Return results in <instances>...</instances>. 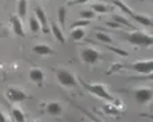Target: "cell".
<instances>
[{
  "instance_id": "obj_16",
  "label": "cell",
  "mask_w": 153,
  "mask_h": 122,
  "mask_svg": "<svg viewBox=\"0 0 153 122\" xmlns=\"http://www.w3.org/2000/svg\"><path fill=\"white\" fill-rule=\"evenodd\" d=\"M85 35H86V33H85V30H83V28H73V30H71V33H70L71 39H74V41L83 39V38H85Z\"/></svg>"
},
{
  "instance_id": "obj_27",
  "label": "cell",
  "mask_w": 153,
  "mask_h": 122,
  "mask_svg": "<svg viewBox=\"0 0 153 122\" xmlns=\"http://www.w3.org/2000/svg\"><path fill=\"white\" fill-rule=\"evenodd\" d=\"M142 117H146V118H149V119H153V114H143Z\"/></svg>"
},
{
  "instance_id": "obj_22",
  "label": "cell",
  "mask_w": 153,
  "mask_h": 122,
  "mask_svg": "<svg viewBox=\"0 0 153 122\" xmlns=\"http://www.w3.org/2000/svg\"><path fill=\"white\" fill-rule=\"evenodd\" d=\"M96 38L105 45H112V38L109 37V35L104 34V33H97V34H96Z\"/></svg>"
},
{
  "instance_id": "obj_26",
  "label": "cell",
  "mask_w": 153,
  "mask_h": 122,
  "mask_svg": "<svg viewBox=\"0 0 153 122\" xmlns=\"http://www.w3.org/2000/svg\"><path fill=\"white\" fill-rule=\"evenodd\" d=\"M0 122H6V117H4V114L0 111Z\"/></svg>"
},
{
  "instance_id": "obj_17",
  "label": "cell",
  "mask_w": 153,
  "mask_h": 122,
  "mask_svg": "<svg viewBox=\"0 0 153 122\" xmlns=\"http://www.w3.org/2000/svg\"><path fill=\"white\" fill-rule=\"evenodd\" d=\"M27 14V1L26 0H19L18 1V14L19 18H25Z\"/></svg>"
},
{
  "instance_id": "obj_13",
  "label": "cell",
  "mask_w": 153,
  "mask_h": 122,
  "mask_svg": "<svg viewBox=\"0 0 153 122\" xmlns=\"http://www.w3.org/2000/svg\"><path fill=\"white\" fill-rule=\"evenodd\" d=\"M33 52L38 56H52L53 54V50H52L51 46L48 45H44V44H38V45H34L33 46Z\"/></svg>"
},
{
  "instance_id": "obj_12",
  "label": "cell",
  "mask_w": 153,
  "mask_h": 122,
  "mask_svg": "<svg viewBox=\"0 0 153 122\" xmlns=\"http://www.w3.org/2000/svg\"><path fill=\"white\" fill-rule=\"evenodd\" d=\"M63 111V107L59 102H49L45 106V113H48L49 115H60Z\"/></svg>"
},
{
  "instance_id": "obj_18",
  "label": "cell",
  "mask_w": 153,
  "mask_h": 122,
  "mask_svg": "<svg viewBox=\"0 0 153 122\" xmlns=\"http://www.w3.org/2000/svg\"><path fill=\"white\" fill-rule=\"evenodd\" d=\"M11 115H13V118L15 119V122H26L25 114H23L22 110H19V109H13V110H11Z\"/></svg>"
},
{
  "instance_id": "obj_25",
  "label": "cell",
  "mask_w": 153,
  "mask_h": 122,
  "mask_svg": "<svg viewBox=\"0 0 153 122\" xmlns=\"http://www.w3.org/2000/svg\"><path fill=\"white\" fill-rule=\"evenodd\" d=\"M88 1H90V0H73V1H70V6H74V4H85L88 3Z\"/></svg>"
},
{
  "instance_id": "obj_5",
  "label": "cell",
  "mask_w": 153,
  "mask_h": 122,
  "mask_svg": "<svg viewBox=\"0 0 153 122\" xmlns=\"http://www.w3.org/2000/svg\"><path fill=\"white\" fill-rule=\"evenodd\" d=\"M134 99L140 104H146L153 100V90L148 87H140L134 90Z\"/></svg>"
},
{
  "instance_id": "obj_21",
  "label": "cell",
  "mask_w": 153,
  "mask_h": 122,
  "mask_svg": "<svg viewBox=\"0 0 153 122\" xmlns=\"http://www.w3.org/2000/svg\"><path fill=\"white\" fill-rule=\"evenodd\" d=\"M114 20L118 23L119 26H126V27H133L131 22L128 20L127 18H124V16H119V15H114ZM134 28V27H133Z\"/></svg>"
},
{
  "instance_id": "obj_1",
  "label": "cell",
  "mask_w": 153,
  "mask_h": 122,
  "mask_svg": "<svg viewBox=\"0 0 153 122\" xmlns=\"http://www.w3.org/2000/svg\"><path fill=\"white\" fill-rule=\"evenodd\" d=\"M127 41L131 45H135V46L149 47L153 45V35H149L142 31H134L127 34Z\"/></svg>"
},
{
  "instance_id": "obj_24",
  "label": "cell",
  "mask_w": 153,
  "mask_h": 122,
  "mask_svg": "<svg viewBox=\"0 0 153 122\" xmlns=\"http://www.w3.org/2000/svg\"><path fill=\"white\" fill-rule=\"evenodd\" d=\"M79 15H81L82 19H88V20H90V19H93L96 16V12L92 11V9H83V11H81Z\"/></svg>"
},
{
  "instance_id": "obj_10",
  "label": "cell",
  "mask_w": 153,
  "mask_h": 122,
  "mask_svg": "<svg viewBox=\"0 0 153 122\" xmlns=\"http://www.w3.org/2000/svg\"><path fill=\"white\" fill-rule=\"evenodd\" d=\"M34 16L37 18V20L40 22V25H41V31L44 33V34H48V33L51 31V30H49V26H48L47 14H45L44 9L40 8V7H37L36 11H34Z\"/></svg>"
},
{
  "instance_id": "obj_6",
  "label": "cell",
  "mask_w": 153,
  "mask_h": 122,
  "mask_svg": "<svg viewBox=\"0 0 153 122\" xmlns=\"http://www.w3.org/2000/svg\"><path fill=\"white\" fill-rule=\"evenodd\" d=\"M130 68L134 72L141 73V75H149L153 72V60H140L130 65Z\"/></svg>"
},
{
  "instance_id": "obj_8",
  "label": "cell",
  "mask_w": 153,
  "mask_h": 122,
  "mask_svg": "<svg viewBox=\"0 0 153 122\" xmlns=\"http://www.w3.org/2000/svg\"><path fill=\"white\" fill-rule=\"evenodd\" d=\"M100 53L93 47H85L81 50V58L83 60V63L88 65H94L100 60Z\"/></svg>"
},
{
  "instance_id": "obj_2",
  "label": "cell",
  "mask_w": 153,
  "mask_h": 122,
  "mask_svg": "<svg viewBox=\"0 0 153 122\" xmlns=\"http://www.w3.org/2000/svg\"><path fill=\"white\" fill-rule=\"evenodd\" d=\"M114 4H116V6H118L119 8L122 9V11H124V12L127 14L128 16H131V18H133L135 22L140 23V25L146 26V27H150V26H153V22L150 20V18H148V16H145V15H141V14L134 12L133 9H130L127 6H126V4L123 3V1H120V0H114Z\"/></svg>"
},
{
  "instance_id": "obj_14",
  "label": "cell",
  "mask_w": 153,
  "mask_h": 122,
  "mask_svg": "<svg viewBox=\"0 0 153 122\" xmlns=\"http://www.w3.org/2000/svg\"><path fill=\"white\" fill-rule=\"evenodd\" d=\"M49 30L52 31V34H53V37L56 38L60 44H64L66 42V39H64V35H63V31H62L60 26H57L56 23H51V26H49Z\"/></svg>"
},
{
  "instance_id": "obj_4",
  "label": "cell",
  "mask_w": 153,
  "mask_h": 122,
  "mask_svg": "<svg viewBox=\"0 0 153 122\" xmlns=\"http://www.w3.org/2000/svg\"><path fill=\"white\" fill-rule=\"evenodd\" d=\"M82 84H83V87H85L86 90L89 91L90 94L96 95L97 98H101V99L107 100V102H112V100H114V96L108 92V90L105 88L104 84H100V83H97V84H88V83H82Z\"/></svg>"
},
{
  "instance_id": "obj_23",
  "label": "cell",
  "mask_w": 153,
  "mask_h": 122,
  "mask_svg": "<svg viewBox=\"0 0 153 122\" xmlns=\"http://www.w3.org/2000/svg\"><path fill=\"white\" fill-rule=\"evenodd\" d=\"M86 26H89V20H88V19H78V20H75V22L71 25V30H73V28H83V27H86Z\"/></svg>"
},
{
  "instance_id": "obj_7",
  "label": "cell",
  "mask_w": 153,
  "mask_h": 122,
  "mask_svg": "<svg viewBox=\"0 0 153 122\" xmlns=\"http://www.w3.org/2000/svg\"><path fill=\"white\" fill-rule=\"evenodd\" d=\"M6 96L13 103H19V102H23V100L29 99V95L26 94L25 91L21 90V88H15V87H10L6 91Z\"/></svg>"
},
{
  "instance_id": "obj_15",
  "label": "cell",
  "mask_w": 153,
  "mask_h": 122,
  "mask_svg": "<svg viewBox=\"0 0 153 122\" xmlns=\"http://www.w3.org/2000/svg\"><path fill=\"white\" fill-rule=\"evenodd\" d=\"M29 27H30V31L34 33V34H37L38 31H41V25H40V22L37 20V18L34 15L29 19Z\"/></svg>"
},
{
  "instance_id": "obj_29",
  "label": "cell",
  "mask_w": 153,
  "mask_h": 122,
  "mask_svg": "<svg viewBox=\"0 0 153 122\" xmlns=\"http://www.w3.org/2000/svg\"><path fill=\"white\" fill-rule=\"evenodd\" d=\"M150 1H152V3H153V0H150Z\"/></svg>"
},
{
  "instance_id": "obj_20",
  "label": "cell",
  "mask_w": 153,
  "mask_h": 122,
  "mask_svg": "<svg viewBox=\"0 0 153 122\" xmlns=\"http://www.w3.org/2000/svg\"><path fill=\"white\" fill-rule=\"evenodd\" d=\"M90 9H92V11H94V12H99V14H105V12H108L111 8H109L108 6L102 4V3H97V4H93Z\"/></svg>"
},
{
  "instance_id": "obj_28",
  "label": "cell",
  "mask_w": 153,
  "mask_h": 122,
  "mask_svg": "<svg viewBox=\"0 0 153 122\" xmlns=\"http://www.w3.org/2000/svg\"><path fill=\"white\" fill-rule=\"evenodd\" d=\"M146 79H149V80H153V72L149 73V75H146Z\"/></svg>"
},
{
  "instance_id": "obj_9",
  "label": "cell",
  "mask_w": 153,
  "mask_h": 122,
  "mask_svg": "<svg viewBox=\"0 0 153 122\" xmlns=\"http://www.w3.org/2000/svg\"><path fill=\"white\" fill-rule=\"evenodd\" d=\"M10 25L13 28V33L16 37H25V30H23V23L18 15L10 16Z\"/></svg>"
},
{
  "instance_id": "obj_19",
  "label": "cell",
  "mask_w": 153,
  "mask_h": 122,
  "mask_svg": "<svg viewBox=\"0 0 153 122\" xmlns=\"http://www.w3.org/2000/svg\"><path fill=\"white\" fill-rule=\"evenodd\" d=\"M57 20H59L60 28L66 27V8L64 7H60L59 11H57Z\"/></svg>"
},
{
  "instance_id": "obj_3",
  "label": "cell",
  "mask_w": 153,
  "mask_h": 122,
  "mask_svg": "<svg viewBox=\"0 0 153 122\" xmlns=\"http://www.w3.org/2000/svg\"><path fill=\"white\" fill-rule=\"evenodd\" d=\"M55 75H56V79L57 81L60 83L63 87H67V88H74L76 87V79L73 73L68 71V69H64V68H57L55 71Z\"/></svg>"
},
{
  "instance_id": "obj_11",
  "label": "cell",
  "mask_w": 153,
  "mask_h": 122,
  "mask_svg": "<svg viewBox=\"0 0 153 122\" xmlns=\"http://www.w3.org/2000/svg\"><path fill=\"white\" fill-rule=\"evenodd\" d=\"M29 79L36 84H41L45 79V75L40 68H33L29 71Z\"/></svg>"
}]
</instances>
